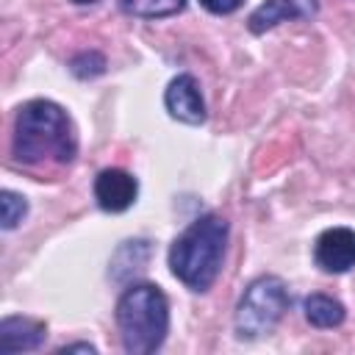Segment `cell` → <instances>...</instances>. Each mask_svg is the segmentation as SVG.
<instances>
[{"label":"cell","instance_id":"10","mask_svg":"<svg viewBox=\"0 0 355 355\" xmlns=\"http://www.w3.org/2000/svg\"><path fill=\"white\" fill-rule=\"evenodd\" d=\"M302 313H305V322L316 330H333L347 319V308L327 294H308L302 300Z\"/></svg>","mask_w":355,"mask_h":355},{"label":"cell","instance_id":"1","mask_svg":"<svg viewBox=\"0 0 355 355\" xmlns=\"http://www.w3.org/2000/svg\"><path fill=\"white\" fill-rule=\"evenodd\" d=\"M11 153L19 164H58L67 166L78 155V136L69 114L44 97L28 100L19 105L14 119Z\"/></svg>","mask_w":355,"mask_h":355},{"label":"cell","instance_id":"9","mask_svg":"<svg viewBox=\"0 0 355 355\" xmlns=\"http://www.w3.org/2000/svg\"><path fill=\"white\" fill-rule=\"evenodd\" d=\"M47 324L31 316H6L0 322V352H33L44 344Z\"/></svg>","mask_w":355,"mask_h":355},{"label":"cell","instance_id":"8","mask_svg":"<svg viewBox=\"0 0 355 355\" xmlns=\"http://www.w3.org/2000/svg\"><path fill=\"white\" fill-rule=\"evenodd\" d=\"M316 14H319V0H263L247 17V28L252 33H266L280 22L313 19Z\"/></svg>","mask_w":355,"mask_h":355},{"label":"cell","instance_id":"3","mask_svg":"<svg viewBox=\"0 0 355 355\" xmlns=\"http://www.w3.org/2000/svg\"><path fill=\"white\" fill-rule=\"evenodd\" d=\"M114 322L128 355H150L166 341L169 300L155 283H130L116 300Z\"/></svg>","mask_w":355,"mask_h":355},{"label":"cell","instance_id":"12","mask_svg":"<svg viewBox=\"0 0 355 355\" xmlns=\"http://www.w3.org/2000/svg\"><path fill=\"white\" fill-rule=\"evenodd\" d=\"M28 214V200L19 191L3 189L0 191V227L3 230H14Z\"/></svg>","mask_w":355,"mask_h":355},{"label":"cell","instance_id":"13","mask_svg":"<svg viewBox=\"0 0 355 355\" xmlns=\"http://www.w3.org/2000/svg\"><path fill=\"white\" fill-rule=\"evenodd\" d=\"M69 69H72V75L80 78V80L97 78V75L105 72V55H103L100 50H80L78 55H72Z\"/></svg>","mask_w":355,"mask_h":355},{"label":"cell","instance_id":"4","mask_svg":"<svg viewBox=\"0 0 355 355\" xmlns=\"http://www.w3.org/2000/svg\"><path fill=\"white\" fill-rule=\"evenodd\" d=\"M288 305H291V297L280 277L275 275L255 277L236 302V313H233L236 336L241 341H258L269 336L286 316Z\"/></svg>","mask_w":355,"mask_h":355},{"label":"cell","instance_id":"2","mask_svg":"<svg viewBox=\"0 0 355 355\" xmlns=\"http://www.w3.org/2000/svg\"><path fill=\"white\" fill-rule=\"evenodd\" d=\"M230 225L219 214L197 216L169 247V272L189 291H208L222 272L225 250H227Z\"/></svg>","mask_w":355,"mask_h":355},{"label":"cell","instance_id":"5","mask_svg":"<svg viewBox=\"0 0 355 355\" xmlns=\"http://www.w3.org/2000/svg\"><path fill=\"white\" fill-rule=\"evenodd\" d=\"M313 261L327 275H344L355 266V230L352 227H327L313 241Z\"/></svg>","mask_w":355,"mask_h":355},{"label":"cell","instance_id":"11","mask_svg":"<svg viewBox=\"0 0 355 355\" xmlns=\"http://www.w3.org/2000/svg\"><path fill=\"white\" fill-rule=\"evenodd\" d=\"M122 8L133 17L141 19H161V17H172L178 11H183L186 0H119Z\"/></svg>","mask_w":355,"mask_h":355},{"label":"cell","instance_id":"14","mask_svg":"<svg viewBox=\"0 0 355 355\" xmlns=\"http://www.w3.org/2000/svg\"><path fill=\"white\" fill-rule=\"evenodd\" d=\"M241 3H244V0H200V6H202L205 11H211V14H216V17H227V14L239 11Z\"/></svg>","mask_w":355,"mask_h":355},{"label":"cell","instance_id":"6","mask_svg":"<svg viewBox=\"0 0 355 355\" xmlns=\"http://www.w3.org/2000/svg\"><path fill=\"white\" fill-rule=\"evenodd\" d=\"M164 108L169 111L172 119L183 122V125H202L208 111H205V100L200 92V83L194 75L183 72L175 75L164 92Z\"/></svg>","mask_w":355,"mask_h":355},{"label":"cell","instance_id":"7","mask_svg":"<svg viewBox=\"0 0 355 355\" xmlns=\"http://www.w3.org/2000/svg\"><path fill=\"white\" fill-rule=\"evenodd\" d=\"M139 197V180L119 169V166H105L94 178V200L105 214H122L128 211Z\"/></svg>","mask_w":355,"mask_h":355},{"label":"cell","instance_id":"16","mask_svg":"<svg viewBox=\"0 0 355 355\" xmlns=\"http://www.w3.org/2000/svg\"><path fill=\"white\" fill-rule=\"evenodd\" d=\"M69 3H75V6H92V3H97V0H69Z\"/></svg>","mask_w":355,"mask_h":355},{"label":"cell","instance_id":"15","mask_svg":"<svg viewBox=\"0 0 355 355\" xmlns=\"http://www.w3.org/2000/svg\"><path fill=\"white\" fill-rule=\"evenodd\" d=\"M67 352H89V355H94V352H97V347H94V344H86V341H80V344H64V347H58V355H67Z\"/></svg>","mask_w":355,"mask_h":355}]
</instances>
